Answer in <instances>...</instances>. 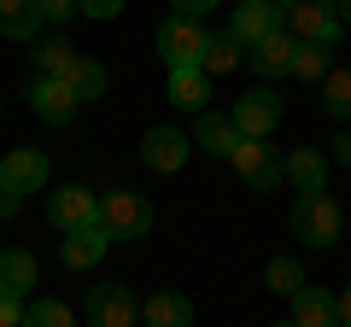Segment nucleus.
Wrapping results in <instances>:
<instances>
[{
	"instance_id": "1",
	"label": "nucleus",
	"mask_w": 351,
	"mask_h": 327,
	"mask_svg": "<svg viewBox=\"0 0 351 327\" xmlns=\"http://www.w3.org/2000/svg\"><path fill=\"white\" fill-rule=\"evenodd\" d=\"M276 12H281V29L293 41H316V47H334L339 29H346L334 0H276Z\"/></svg>"
},
{
	"instance_id": "2",
	"label": "nucleus",
	"mask_w": 351,
	"mask_h": 327,
	"mask_svg": "<svg viewBox=\"0 0 351 327\" xmlns=\"http://www.w3.org/2000/svg\"><path fill=\"white\" fill-rule=\"evenodd\" d=\"M293 234H299V246H316V252H328L339 239V228H346V211H339L328 193H299L293 199Z\"/></svg>"
},
{
	"instance_id": "3",
	"label": "nucleus",
	"mask_w": 351,
	"mask_h": 327,
	"mask_svg": "<svg viewBox=\"0 0 351 327\" xmlns=\"http://www.w3.org/2000/svg\"><path fill=\"white\" fill-rule=\"evenodd\" d=\"M205 41H211V29H205L199 18L170 12V18L158 24V36H152V47H158V59L170 64V70H182V64H199V59H205Z\"/></svg>"
},
{
	"instance_id": "4",
	"label": "nucleus",
	"mask_w": 351,
	"mask_h": 327,
	"mask_svg": "<svg viewBox=\"0 0 351 327\" xmlns=\"http://www.w3.org/2000/svg\"><path fill=\"white\" fill-rule=\"evenodd\" d=\"M100 228L112 239H141L152 234V199H141L135 187H112L100 199Z\"/></svg>"
},
{
	"instance_id": "5",
	"label": "nucleus",
	"mask_w": 351,
	"mask_h": 327,
	"mask_svg": "<svg viewBox=\"0 0 351 327\" xmlns=\"http://www.w3.org/2000/svg\"><path fill=\"white\" fill-rule=\"evenodd\" d=\"M281 112H287V100H281L269 82H258L252 94H240L234 112H228V123L240 129V140H269V129L281 123Z\"/></svg>"
},
{
	"instance_id": "6",
	"label": "nucleus",
	"mask_w": 351,
	"mask_h": 327,
	"mask_svg": "<svg viewBox=\"0 0 351 327\" xmlns=\"http://www.w3.org/2000/svg\"><path fill=\"white\" fill-rule=\"evenodd\" d=\"M228 164H234V176L246 181L252 193H269V187H281V181H287V158H281L269 140H240Z\"/></svg>"
},
{
	"instance_id": "7",
	"label": "nucleus",
	"mask_w": 351,
	"mask_h": 327,
	"mask_svg": "<svg viewBox=\"0 0 351 327\" xmlns=\"http://www.w3.org/2000/svg\"><path fill=\"white\" fill-rule=\"evenodd\" d=\"M88 327H141V298L123 287V280H100L88 287Z\"/></svg>"
},
{
	"instance_id": "8",
	"label": "nucleus",
	"mask_w": 351,
	"mask_h": 327,
	"mask_svg": "<svg viewBox=\"0 0 351 327\" xmlns=\"http://www.w3.org/2000/svg\"><path fill=\"white\" fill-rule=\"evenodd\" d=\"M188 152H193V135H182L176 123H158V129L141 135V164L158 170V176H176V170L188 164Z\"/></svg>"
},
{
	"instance_id": "9",
	"label": "nucleus",
	"mask_w": 351,
	"mask_h": 327,
	"mask_svg": "<svg viewBox=\"0 0 351 327\" xmlns=\"http://www.w3.org/2000/svg\"><path fill=\"white\" fill-rule=\"evenodd\" d=\"M47 222L59 228V234H76V228H94L100 222V199L76 181V187H53L47 193Z\"/></svg>"
},
{
	"instance_id": "10",
	"label": "nucleus",
	"mask_w": 351,
	"mask_h": 327,
	"mask_svg": "<svg viewBox=\"0 0 351 327\" xmlns=\"http://www.w3.org/2000/svg\"><path fill=\"white\" fill-rule=\"evenodd\" d=\"M0 187L18 193V199H29L36 187H47V152H36V146L6 152V158H0Z\"/></svg>"
},
{
	"instance_id": "11",
	"label": "nucleus",
	"mask_w": 351,
	"mask_h": 327,
	"mask_svg": "<svg viewBox=\"0 0 351 327\" xmlns=\"http://www.w3.org/2000/svg\"><path fill=\"white\" fill-rule=\"evenodd\" d=\"M29 59H36V76H41V82H64V76L76 70V59H82V53H76L59 29H41V36L29 41Z\"/></svg>"
},
{
	"instance_id": "12",
	"label": "nucleus",
	"mask_w": 351,
	"mask_h": 327,
	"mask_svg": "<svg viewBox=\"0 0 351 327\" xmlns=\"http://www.w3.org/2000/svg\"><path fill=\"white\" fill-rule=\"evenodd\" d=\"M76 94H71V82H41V76H29V112L41 117V123H53V129H64L76 117Z\"/></svg>"
},
{
	"instance_id": "13",
	"label": "nucleus",
	"mask_w": 351,
	"mask_h": 327,
	"mask_svg": "<svg viewBox=\"0 0 351 327\" xmlns=\"http://www.w3.org/2000/svg\"><path fill=\"white\" fill-rule=\"evenodd\" d=\"M293 53H299V41H293L287 29H276V36H263L258 47H246V64L258 70V82H276V76H293Z\"/></svg>"
},
{
	"instance_id": "14",
	"label": "nucleus",
	"mask_w": 351,
	"mask_h": 327,
	"mask_svg": "<svg viewBox=\"0 0 351 327\" xmlns=\"http://www.w3.org/2000/svg\"><path fill=\"white\" fill-rule=\"evenodd\" d=\"M293 327H339V292L328 287H299L293 292Z\"/></svg>"
},
{
	"instance_id": "15",
	"label": "nucleus",
	"mask_w": 351,
	"mask_h": 327,
	"mask_svg": "<svg viewBox=\"0 0 351 327\" xmlns=\"http://www.w3.org/2000/svg\"><path fill=\"white\" fill-rule=\"evenodd\" d=\"M281 29V12L276 0H258V6H234V18H228V36L240 41V47H258L263 36H276Z\"/></svg>"
},
{
	"instance_id": "16",
	"label": "nucleus",
	"mask_w": 351,
	"mask_h": 327,
	"mask_svg": "<svg viewBox=\"0 0 351 327\" xmlns=\"http://www.w3.org/2000/svg\"><path fill=\"white\" fill-rule=\"evenodd\" d=\"M164 100H170L176 112H205V100H211V76H205L199 64H182V70H170V82H164Z\"/></svg>"
},
{
	"instance_id": "17",
	"label": "nucleus",
	"mask_w": 351,
	"mask_h": 327,
	"mask_svg": "<svg viewBox=\"0 0 351 327\" xmlns=\"http://www.w3.org/2000/svg\"><path fill=\"white\" fill-rule=\"evenodd\" d=\"M41 280V263L36 252H24V246H6L0 252V292H12V298H29Z\"/></svg>"
},
{
	"instance_id": "18",
	"label": "nucleus",
	"mask_w": 351,
	"mask_h": 327,
	"mask_svg": "<svg viewBox=\"0 0 351 327\" xmlns=\"http://www.w3.org/2000/svg\"><path fill=\"white\" fill-rule=\"evenodd\" d=\"M106 246H112V234L94 222V228H76V234H64V239H59V257H64V269H94V263L106 257Z\"/></svg>"
},
{
	"instance_id": "19",
	"label": "nucleus",
	"mask_w": 351,
	"mask_h": 327,
	"mask_svg": "<svg viewBox=\"0 0 351 327\" xmlns=\"http://www.w3.org/2000/svg\"><path fill=\"white\" fill-rule=\"evenodd\" d=\"M193 146H199V152H211V158H234L240 129L228 123L223 112H199V123H193Z\"/></svg>"
},
{
	"instance_id": "20",
	"label": "nucleus",
	"mask_w": 351,
	"mask_h": 327,
	"mask_svg": "<svg viewBox=\"0 0 351 327\" xmlns=\"http://www.w3.org/2000/svg\"><path fill=\"white\" fill-rule=\"evenodd\" d=\"M287 187H299V193H322V187H328V152H316V146H293V152H287Z\"/></svg>"
},
{
	"instance_id": "21",
	"label": "nucleus",
	"mask_w": 351,
	"mask_h": 327,
	"mask_svg": "<svg viewBox=\"0 0 351 327\" xmlns=\"http://www.w3.org/2000/svg\"><path fill=\"white\" fill-rule=\"evenodd\" d=\"M141 327H193V304L182 292H152L141 298Z\"/></svg>"
},
{
	"instance_id": "22",
	"label": "nucleus",
	"mask_w": 351,
	"mask_h": 327,
	"mask_svg": "<svg viewBox=\"0 0 351 327\" xmlns=\"http://www.w3.org/2000/svg\"><path fill=\"white\" fill-rule=\"evenodd\" d=\"M0 36H6V41H36L41 36L36 0H0Z\"/></svg>"
},
{
	"instance_id": "23",
	"label": "nucleus",
	"mask_w": 351,
	"mask_h": 327,
	"mask_svg": "<svg viewBox=\"0 0 351 327\" xmlns=\"http://www.w3.org/2000/svg\"><path fill=\"white\" fill-rule=\"evenodd\" d=\"M234 64H246V47H240V41L228 36V29L205 41V59H199V70H205V76H228Z\"/></svg>"
},
{
	"instance_id": "24",
	"label": "nucleus",
	"mask_w": 351,
	"mask_h": 327,
	"mask_svg": "<svg viewBox=\"0 0 351 327\" xmlns=\"http://www.w3.org/2000/svg\"><path fill=\"white\" fill-rule=\"evenodd\" d=\"M18 327H76V315H71V304H64V298H29Z\"/></svg>"
},
{
	"instance_id": "25",
	"label": "nucleus",
	"mask_w": 351,
	"mask_h": 327,
	"mask_svg": "<svg viewBox=\"0 0 351 327\" xmlns=\"http://www.w3.org/2000/svg\"><path fill=\"white\" fill-rule=\"evenodd\" d=\"M263 287H269V292H281V298H293V292H299V287H311V280H304L299 257H269V269H263Z\"/></svg>"
},
{
	"instance_id": "26",
	"label": "nucleus",
	"mask_w": 351,
	"mask_h": 327,
	"mask_svg": "<svg viewBox=\"0 0 351 327\" xmlns=\"http://www.w3.org/2000/svg\"><path fill=\"white\" fill-rule=\"evenodd\" d=\"M322 112L346 123L351 117V70H328L322 76Z\"/></svg>"
},
{
	"instance_id": "27",
	"label": "nucleus",
	"mask_w": 351,
	"mask_h": 327,
	"mask_svg": "<svg viewBox=\"0 0 351 327\" xmlns=\"http://www.w3.org/2000/svg\"><path fill=\"white\" fill-rule=\"evenodd\" d=\"M64 82H71L76 100H100V94H106V64L100 59H76V70L64 76Z\"/></svg>"
},
{
	"instance_id": "28",
	"label": "nucleus",
	"mask_w": 351,
	"mask_h": 327,
	"mask_svg": "<svg viewBox=\"0 0 351 327\" xmlns=\"http://www.w3.org/2000/svg\"><path fill=\"white\" fill-rule=\"evenodd\" d=\"M328 70H334V64H328V47L299 41V53H293V76H299V82H322Z\"/></svg>"
},
{
	"instance_id": "29",
	"label": "nucleus",
	"mask_w": 351,
	"mask_h": 327,
	"mask_svg": "<svg viewBox=\"0 0 351 327\" xmlns=\"http://www.w3.org/2000/svg\"><path fill=\"white\" fill-rule=\"evenodd\" d=\"M36 12H41V29H59L76 18V0H36Z\"/></svg>"
},
{
	"instance_id": "30",
	"label": "nucleus",
	"mask_w": 351,
	"mask_h": 327,
	"mask_svg": "<svg viewBox=\"0 0 351 327\" xmlns=\"http://www.w3.org/2000/svg\"><path fill=\"white\" fill-rule=\"evenodd\" d=\"M76 12H82V18H117V12H123V0H76Z\"/></svg>"
},
{
	"instance_id": "31",
	"label": "nucleus",
	"mask_w": 351,
	"mask_h": 327,
	"mask_svg": "<svg viewBox=\"0 0 351 327\" xmlns=\"http://www.w3.org/2000/svg\"><path fill=\"white\" fill-rule=\"evenodd\" d=\"M18 322H24V298L0 292V327H18Z\"/></svg>"
},
{
	"instance_id": "32",
	"label": "nucleus",
	"mask_w": 351,
	"mask_h": 327,
	"mask_svg": "<svg viewBox=\"0 0 351 327\" xmlns=\"http://www.w3.org/2000/svg\"><path fill=\"white\" fill-rule=\"evenodd\" d=\"M170 6H176L182 18H205V12H217L223 0H170Z\"/></svg>"
},
{
	"instance_id": "33",
	"label": "nucleus",
	"mask_w": 351,
	"mask_h": 327,
	"mask_svg": "<svg viewBox=\"0 0 351 327\" xmlns=\"http://www.w3.org/2000/svg\"><path fill=\"white\" fill-rule=\"evenodd\" d=\"M328 164H346V170H351V129H339V135H334V146H328Z\"/></svg>"
},
{
	"instance_id": "34",
	"label": "nucleus",
	"mask_w": 351,
	"mask_h": 327,
	"mask_svg": "<svg viewBox=\"0 0 351 327\" xmlns=\"http://www.w3.org/2000/svg\"><path fill=\"white\" fill-rule=\"evenodd\" d=\"M18 211H24V199H18V193H6V187H0V222H12Z\"/></svg>"
},
{
	"instance_id": "35",
	"label": "nucleus",
	"mask_w": 351,
	"mask_h": 327,
	"mask_svg": "<svg viewBox=\"0 0 351 327\" xmlns=\"http://www.w3.org/2000/svg\"><path fill=\"white\" fill-rule=\"evenodd\" d=\"M339 327H351V287L339 292Z\"/></svg>"
},
{
	"instance_id": "36",
	"label": "nucleus",
	"mask_w": 351,
	"mask_h": 327,
	"mask_svg": "<svg viewBox=\"0 0 351 327\" xmlns=\"http://www.w3.org/2000/svg\"><path fill=\"white\" fill-rule=\"evenodd\" d=\"M334 6H339V24H351V0H334Z\"/></svg>"
},
{
	"instance_id": "37",
	"label": "nucleus",
	"mask_w": 351,
	"mask_h": 327,
	"mask_svg": "<svg viewBox=\"0 0 351 327\" xmlns=\"http://www.w3.org/2000/svg\"><path fill=\"white\" fill-rule=\"evenodd\" d=\"M234 6H258V0H234Z\"/></svg>"
},
{
	"instance_id": "38",
	"label": "nucleus",
	"mask_w": 351,
	"mask_h": 327,
	"mask_svg": "<svg viewBox=\"0 0 351 327\" xmlns=\"http://www.w3.org/2000/svg\"><path fill=\"white\" fill-rule=\"evenodd\" d=\"M269 327H293V322H269Z\"/></svg>"
}]
</instances>
